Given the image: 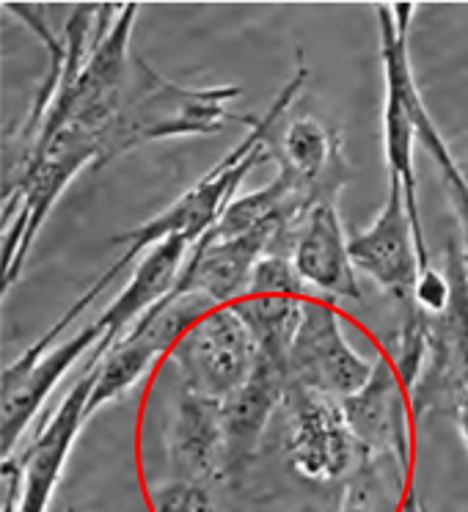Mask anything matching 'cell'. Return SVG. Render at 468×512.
Wrapping results in <instances>:
<instances>
[{"instance_id":"obj_10","label":"cell","mask_w":468,"mask_h":512,"mask_svg":"<svg viewBox=\"0 0 468 512\" xmlns=\"http://www.w3.org/2000/svg\"><path fill=\"white\" fill-rule=\"evenodd\" d=\"M166 457L171 479L226 485V435H223V402L204 397L182 386L171 397L166 422Z\"/></svg>"},{"instance_id":"obj_7","label":"cell","mask_w":468,"mask_h":512,"mask_svg":"<svg viewBox=\"0 0 468 512\" xmlns=\"http://www.w3.org/2000/svg\"><path fill=\"white\" fill-rule=\"evenodd\" d=\"M287 419H290L292 468L312 482L347 479L361 463L356 435L347 424L339 397L290 383L284 394Z\"/></svg>"},{"instance_id":"obj_19","label":"cell","mask_w":468,"mask_h":512,"mask_svg":"<svg viewBox=\"0 0 468 512\" xmlns=\"http://www.w3.org/2000/svg\"><path fill=\"white\" fill-rule=\"evenodd\" d=\"M413 124H416V141H422V146L430 152L435 166H438V174H441L446 196H449V204H452V212H455L457 226L463 232V243L460 245H463V256H466L468 265V179L457 166L455 155L444 141V135L438 133V127H435L430 113L424 108L422 94L413 97Z\"/></svg>"},{"instance_id":"obj_3","label":"cell","mask_w":468,"mask_h":512,"mask_svg":"<svg viewBox=\"0 0 468 512\" xmlns=\"http://www.w3.org/2000/svg\"><path fill=\"white\" fill-rule=\"evenodd\" d=\"M413 3H394L380 6V58L386 72V105H383V144H386V163L389 177L400 179L405 212L411 218L416 251H419V276L430 273V254L424 243L422 212H419V188H416V168H413V149H416V124H413V97L419 94L413 80L411 56H408V28H411Z\"/></svg>"},{"instance_id":"obj_14","label":"cell","mask_w":468,"mask_h":512,"mask_svg":"<svg viewBox=\"0 0 468 512\" xmlns=\"http://www.w3.org/2000/svg\"><path fill=\"white\" fill-rule=\"evenodd\" d=\"M97 364L91 361L83 378L72 386L64 402L58 405L53 419L45 422L36 433L31 449L20 457L23 463V496L17 512H47V504L61 482V471L67 463L69 452L75 446L80 427L86 422V405L97 383Z\"/></svg>"},{"instance_id":"obj_24","label":"cell","mask_w":468,"mask_h":512,"mask_svg":"<svg viewBox=\"0 0 468 512\" xmlns=\"http://www.w3.org/2000/svg\"><path fill=\"white\" fill-rule=\"evenodd\" d=\"M402 512H427V507L416 499V493H408V496H405V504H402Z\"/></svg>"},{"instance_id":"obj_21","label":"cell","mask_w":468,"mask_h":512,"mask_svg":"<svg viewBox=\"0 0 468 512\" xmlns=\"http://www.w3.org/2000/svg\"><path fill=\"white\" fill-rule=\"evenodd\" d=\"M152 510L155 512H215L210 485L168 479L166 485L152 490Z\"/></svg>"},{"instance_id":"obj_16","label":"cell","mask_w":468,"mask_h":512,"mask_svg":"<svg viewBox=\"0 0 468 512\" xmlns=\"http://www.w3.org/2000/svg\"><path fill=\"white\" fill-rule=\"evenodd\" d=\"M292 265L312 292H320L331 301H361V287L347 251V237L336 201H320L309 212L292 248Z\"/></svg>"},{"instance_id":"obj_18","label":"cell","mask_w":468,"mask_h":512,"mask_svg":"<svg viewBox=\"0 0 468 512\" xmlns=\"http://www.w3.org/2000/svg\"><path fill=\"white\" fill-rule=\"evenodd\" d=\"M303 301L306 298H287V295H248L234 303L237 314L243 317L257 356L284 361L290 356V345L301 323Z\"/></svg>"},{"instance_id":"obj_1","label":"cell","mask_w":468,"mask_h":512,"mask_svg":"<svg viewBox=\"0 0 468 512\" xmlns=\"http://www.w3.org/2000/svg\"><path fill=\"white\" fill-rule=\"evenodd\" d=\"M306 80H309V69H306L301 58L298 69L287 80V86L279 91L276 102L270 105V111L251 122L246 138L234 146L232 152L223 157L210 174H204L188 193H182L174 204H168L166 210L155 215L152 221L141 223V226H135L130 232L113 237V245H122L124 251L111 268L124 273L138 256L146 254L152 245L163 243L168 237H185L188 243H199L201 237L221 221L223 212L229 210L240 182L259 163H265L268 157H273V152H270V133H273V127L279 124V119L287 113L292 102L298 100Z\"/></svg>"},{"instance_id":"obj_22","label":"cell","mask_w":468,"mask_h":512,"mask_svg":"<svg viewBox=\"0 0 468 512\" xmlns=\"http://www.w3.org/2000/svg\"><path fill=\"white\" fill-rule=\"evenodd\" d=\"M446 295H449V287H446L444 273H424L416 281V290H413V301L419 309H424L427 314H438L446 306Z\"/></svg>"},{"instance_id":"obj_15","label":"cell","mask_w":468,"mask_h":512,"mask_svg":"<svg viewBox=\"0 0 468 512\" xmlns=\"http://www.w3.org/2000/svg\"><path fill=\"white\" fill-rule=\"evenodd\" d=\"M270 152L279 163V177L314 201H336L350 177L342 138L314 116L295 119L279 141H270Z\"/></svg>"},{"instance_id":"obj_12","label":"cell","mask_w":468,"mask_h":512,"mask_svg":"<svg viewBox=\"0 0 468 512\" xmlns=\"http://www.w3.org/2000/svg\"><path fill=\"white\" fill-rule=\"evenodd\" d=\"M290 372L284 361L257 356L248 380L223 402V435H226V485L237 488L254 463L273 411L284 405Z\"/></svg>"},{"instance_id":"obj_9","label":"cell","mask_w":468,"mask_h":512,"mask_svg":"<svg viewBox=\"0 0 468 512\" xmlns=\"http://www.w3.org/2000/svg\"><path fill=\"white\" fill-rule=\"evenodd\" d=\"M347 251L353 259L356 273H364L400 303L402 312L416 306L413 290L419 281V251L405 199H402L400 179L389 177V196L378 218L364 232L347 237Z\"/></svg>"},{"instance_id":"obj_4","label":"cell","mask_w":468,"mask_h":512,"mask_svg":"<svg viewBox=\"0 0 468 512\" xmlns=\"http://www.w3.org/2000/svg\"><path fill=\"white\" fill-rule=\"evenodd\" d=\"M446 306L430 317L422 375L408 394L411 416L452 413L468 405V265L457 237L446 240Z\"/></svg>"},{"instance_id":"obj_17","label":"cell","mask_w":468,"mask_h":512,"mask_svg":"<svg viewBox=\"0 0 468 512\" xmlns=\"http://www.w3.org/2000/svg\"><path fill=\"white\" fill-rule=\"evenodd\" d=\"M190 251L193 243H188L185 237H168L146 251L144 259L130 273V281L119 292V298L97 317L105 328V339L97 350H91L89 361H100L157 301H163L174 290Z\"/></svg>"},{"instance_id":"obj_13","label":"cell","mask_w":468,"mask_h":512,"mask_svg":"<svg viewBox=\"0 0 468 512\" xmlns=\"http://www.w3.org/2000/svg\"><path fill=\"white\" fill-rule=\"evenodd\" d=\"M105 339L100 320L83 325L78 334L64 342H56L47 353L36 358L25 372H3V457H12L14 446L23 438L25 427L31 424L39 408L45 405L47 394L56 389L61 378L78 364L83 356H91Z\"/></svg>"},{"instance_id":"obj_11","label":"cell","mask_w":468,"mask_h":512,"mask_svg":"<svg viewBox=\"0 0 468 512\" xmlns=\"http://www.w3.org/2000/svg\"><path fill=\"white\" fill-rule=\"evenodd\" d=\"M361 460L391 457L411 466V402L394 361H378L367 386L342 400Z\"/></svg>"},{"instance_id":"obj_23","label":"cell","mask_w":468,"mask_h":512,"mask_svg":"<svg viewBox=\"0 0 468 512\" xmlns=\"http://www.w3.org/2000/svg\"><path fill=\"white\" fill-rule=\"evenodd\" d=\"M452 419L457 422L460 438H463V444H466V449H468V405H460V408L452 413Z\"/></svg>"},{"instance_id":"obj_20","label":"cell","mask_w":468,"mask_h":512,"mask_svg":"<svg viewBox=\"0 0 468 512\" xmlns=\"http://www.w3.org/2000/svg\"><path fill=\"white\" fill-rule=\"evenodd\" d=\"M309 287L303 284L298 270L292 265V256H262L254 268L248 295H287V298H312ZM246 295V298H248Z\"/></svg>"},{"instance_id":"obj_2","label":"cell","mask_w":468,"mask_h":512,"mask_svg":"<svg viewBox=\"0 0 468 512\" xmlns=\"http://www.w3.org/2000/svg\"><path fill=\"white\" fill-rule=\"evenodd\" d=\"M240 94L237 86H177L160 78L144 58L133 56L122 105L100 135L97 166H108L113 157L146 141L218 133L226 127V119H232L229 102Z\"/></svg>"},{"instance_id":"obj_8","label":"cell","mask_w":468,"mask_h":512,"mask_svg":"<svg viewBox=\"0 0 468 512\" xmlns=\"http://www.w3.org/2000/svg\"><path fill=\"white\" fill-rule=\"evenodd\" d=\"M372 367L375 364L358 356L345 339L334 306L317 298H306L301 323L287 356L290 383H301L306 389L345 400L367 386Z\"/></svg>"},{"instance_id":"obj_5","label":"cell","mask_w":468,"mask_h":512,"mask_svg":"<svg viewBox=\"0 0 468 512\" xmlns=\"http://www.w3.org/2000/svg\"><path fill=\"white\" fill-rule=\"evenodd\" d=\"M215 309L204 295L196 292H168L163 301H157L116 345L100 358L97 364V383L86 405V419L100 411L102 405L119 400L144 378L146 369L155 361L168 356L179 336L188 331L199 317Z\"/></svg>"},{"instance_id":"obj_6","label":"cell","mask_w":468,"mask_h":512,"mask_svg":"<svg viewBox=\"0 0 468 512\" xmlns=\"http://www.w3.org/2000/svg\"><path fill=\"white\" fill-rule=\"evenodd\" d=\"M182 386L226 402L254 369L257 350L243 317L232 306H215L179 336L168 353Z\"/></svg>"}]
</instances>
